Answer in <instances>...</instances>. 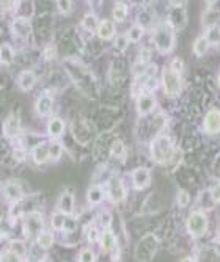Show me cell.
Listing matches in <instances>:
<instances>
[{
  "instance_id": "cell-42",
  "label": "cell",
  "mask_w": 220,
  "mask_h": 262,
  "mask_svg": "<svg viewBox=\"0 0 220 262\" xmlns=\"http://www.w3.org/2000/svg\"><path fill=\"white\" fill-rule=\"evenodd\" d=\"M170 69H173L175 72H179V74H183V69H184V62L179 57H176V58H173L171 60V63H170V66H169Z\"/></svg>"
},
{
  "instance_id": "cell-46",
  "label": "cell",
  "mask_w": 220,
  "mask_h": 262,
  "mask_svg": "<svg viewBox=\"0 0 220 262\" xmlns=\"http://www.w3.org/2000/svg\"><path fill=\"white\" fill-rule=\"evenodd\" d=\"M46 57H48V58H54L55 57V49L51 48V49L46 50Z\"/></svg>"
},
{
  "instance_id": "cell-30",
  "label": "cell",
  "mask_w": 220,
  "mask_h": 262,
  "mask_svg": "<svg viewBox=\"0 0 220 262\" xmlns=\"http://www.w3.org/2000/svg\"><path fill=\"white\" fill-rule=\"evenodd\" d=\"M110 152H112V156L117 157V159H121L124 156V154H126V146H124V143L121 142V140H115V142L112 143Z\"/></svg>"
},
{
  "instance_id": "cell-19",
  "label": "cell",
  "mask_w": 220,
  "mask_h": 262,
  "mask_svg": "<svg viewBox=\"0 0 220 262\" xmlns=\"http://www.w3.org/2000/svg\"><path fill=\"white\" fill-rule=\"evenodd\" d=\"M209 48H211V44L208 41V38H206L204 35H198L195 38V41H193L192 50H193V53H195V57L202 58V57L206 55V53H208Z\"/></svg>"
},
{
  "instance_id": "cell-20",
  "label": "cell",
  "mask_w": 220,
  "mask_h": 262,
  "mask_svg": "<svg viewBox=\"0 0 220 262\" xmlns=\"http://www.w3.org/2000/svg\"><path fill=\"white\" fill-rule=\"evenodd\" d=\"M32 157L35 164H44L51 159L49 157V143H39L32 149Z\"/></svg>"
},
{
  "instance_id": "cell-49",
  "label": "cell",
  "mask_w": 220,
  "mask_h": 262,
  "mask_svg": "<svg viewBox=\"0 0 220 262\" xmlns=\"http://www.w3.org/2000/svg\"><path fill=\"white\" fill-rule=\"evenodd\" d=\"M216 240H217V244L220 245V231H219V234H217V239H216Z\"/></svg>"
},
{
  "instance_id": "cell-26",
  "label": "cell",
  "mask_w": 220,
  "mask_h": 262,
  "mask_svg": "<svg viewBox=\"0 0 220 262\" xmlns=\"http://www.w3.org/2000/svg\"><path fill=\"white\" fill-rule=\"evenodd\" d=\"M203 35L208 38V41L211 46H216V48H220V24L216 27H211V29H206V32Z\"/></svg>"
},
{
  "instance_id": "cell-35",
  "label": "cell",
  "mask_w": 220,
  "mask_h": 262,
  "mask_svg": "<svg viewBox=\"0 0 220 262\" xmlns=\"http://www.w3.org/2000/svg\"><path fill=\"white\" fill-rule=\"evenodd\" d=\"M209 193H211V196L212 199H214V203H220V179H214L211 182V187H209Z\"/></svg>"
},
{
  "instance_id": "cell-41",
  "label": "cell",
  "mask_w": 220,
  "mask_h": 262,
  "mask_svg": "<svg viewBox=\"0 0 220 262\" xmlns=\"http://www.w3.org/2000/svg\"><path fill=\"white\" fill-rule=\"evenodd\" d=\"M112 215L110 212H102L101 215H99V223H101V226L104 228V229H110V225H112Z\"/></svg>"
},
{
  "instance_id": "cell-3",
  "label": "cell",
  "mask_w": 220,
  "mask_h": 262,
  "mask_svg": "<svg viewBox=\"0 0 220 262\" xmlns=\"http://www.w3.org/2000/svg\"><path fill=\"white\" fill-rule=\"evenodd\" d=\"M186 228L190 237L200 239L203 237L209 229V218L203 211H192L189 213L187 220H186Z\"/></svg>"
},
{
  "instance_id": "cell-45",
  "label": "cell",
  "mask_w": 220,
  "mask_h": 262,
  "mask_svg": "<svg viewBox=\"0 0 220 262\" xmlns=\"http://www.w3.org/2000/svg\"><path fill=\"white\" fill-rule=\"evenodd\" d=\"M86 237H88V240H91V242H96V240H99V237H101V234H99L96 226H90L88 229H86Z\"/></svg>"
},
{
  "instance_id": "cell-28",
  "label": "cell",
  "mask_w": 220,
  "mask_h": 262,
  "mask_svg": "<svg viewBox=\"0 0 220 262\" xmlns=\"http://www.w3.org/2000/svg\"><path fill=\"white\" fill-rule=\"evenodd\" d=\"M143 35H145V29L140 24H137V25H132L131 29H129V32H128V39H129V43H138L140 39L143 38Z\"/></svg>"
},
{
  "instance_id": "cell-39",
  "label": "cell",
  "mask_w": 220,
  "mask_h": 262,
  "mask_svg": "<svg viewBox=\"0 0 220 262\" xmlns=\"http://www.w3.org/2000/svg\"><path fill=\"white\" fill-rule=\"evenodd\" d=\"M10 251L19 254V256H22V254L27 253V246H25L24 242H19V240H15L10 246Z\"/></svg>"
},
{
  "instance_id": "cell-5",
  "label": "cell",
  "mask_w": 220,
  "mask_h": 262,
  "mask_svg": "<svg viewBox=\"0 0 220 262\" xmlns=\"http://www.w3.org/2000/svg\"><path fill=\"white\" fill-rule=\"evenodd\" d=\"M44 231V220L43 215L38 212L27 213L24 217V234L30 240H36L39 234Z\"/></svg>"
},
{
  "instance_id": "cell-38",
  "label": "cell",
  "mask_w": 220,
  "mask_h": 262,
  "mask_svg": "<svg viewBox=\"0 0 220 262\" xmlns=\"http://www.w3.org/2000/svg\"><path fill=\"white\" fill-rule=\"evenodd\" d=\"M29 259H30V262H43L46 259V254L43 253V248H39V251H36V245L33 246L30 250Z\"/></svg>"
},
{
  "instance_id": "cell-23",
  "label": "cell",
  "mask_w": 220,
  "mask_h": 262,
  "mask_svg": "<svg viewBox=\"0 0 220 262\" xmlns=\"http://www.w3.org/2000/svg\"><path fill=\"white\" fill-rule=\"evenodd\" d=\"M17 83H19V86H21V90L29 91V90L33 88V86H35L36 76L32 71H22L21 74H19V77H17Z\"/></svg>"
},
{
  "instance_id": "cell-7",
  "label": "cell",
  "mask_w": 220,
  "mask_h": 262,
  "mask_svg": "<svg viewBox=\"0 0 220 262\" xmlns=\"http://www.w3.org/2000/svg\"><path fill=\"white\" fill-rule=\"evenodd\" d=\"M175 30H183L187 24V13H186V2H170L169 19H167Z\"/></svg>"
},
{
  "instance_id": "cell-34",
  "label": "cell",
  "mask_w": 220,
  "mask_h": 262,
  "mask_svg": "<svg viewBox=\"0 0 220 262\" xmlns=\"http://www.w3.org/2000/svg\"><path fill=\"white\" fill-rule=\"evenodd\" d=\"M63 154V147L58 142H51L49 143V157L52 160H58Z\"/></svg>"
},
{
  "instance_id": "cell-6",
  "label": "cell",
  "mask_w": 220,
  "mask_h": 262,
  "mask_svg": "<svg viewBox=\"0 0 220 262\" xmlns=\"http://www.w3.org/2000/svg\"><path fill=\"white\" fill-rule=\"evenodd\" d=\"M157 251V239L154 234H148L142 240L138 242L137 250H135V258L140 262H150Z\"/></svg>"
},
{
  "instance_id": "cell-13",
  "label": "cell",
  "mask_w": 220,
  "mask_h": 262,
  "mask_svg": "<svg viewBox=\"0 0 220 262\" xmlns=\"http://www.w3.org/2000/svg\"><path fill=\"white\" fill-rule=\"evenodd\" d=\"M98 36L101 39H105V41H109V39H113L117 35V27H115V22L110 21V19H102L101 22L98 25Z\"/></svg>"
},
{
  "instance_id": "cell-16",
  "label": "cell",
  "mask_w": 220,
  "mask_h": 262,
  "mask_svg": "<svg viewBox=\"0 0 220 262\" xmlns=\"http://www.w3.org/2000/svg\"><path fill=\"white\" fill-rule=\"evenodd\" d=\"M32 32V25L25 17H17L11 24V33L17 38H25Z\"/></svg>"
},
{
  "instance_id": "cell-11",
  "label": "cell",
  "mask_w": 220,
  "mask_h": 262,
  "mask_svg": "<svg viewBox=\"0 0 220 262\" xmlns=\"http://www.w3.org/2000/svg\"><path fill=\"white\" fill-rule=\"evenodd\" d=\"M203 129L209 135L220 133V109H211L206 112L203 119Z\"/></svg>"
},
{
  "instance_id": "cell-44",
  "label": "cell",
  "mask_w": 220,
  "mask_h": 262,
  "mask_svg": "<svg viewBox=\"0 0 220 262\" xmlns=\"http://www.w3.org/2000/svg\"><path fill=\"white\" fill-rule=\"evenodd\" d=\"M57 6H58L60 13L68 15V13L71 11V8H72V2H69V0H60V2H57Z\"/></svg>"
},
{
  "instance_id": "cell-37",
  "label": "cell",
  "mask_w": 220,
  "mask_h": 262,
  "mask_svg": "<svg viewBox=\"0 0 220 262\" xmlns=\"http://www.w3.org/2000/svg\"><path fill=\"white\" fill-rule=\"evenodd\" d=\"M77 262H96V256L91 250L85 248V250H82L81 253H79Z\"/></svg>"
},
{
  "instance_id": "cell-27",
  "label": "cell",
  "mask_w": 220,
  "mask_h": 262,
  "mask_svg": "<svg viewBox=\"0 0 220 262\" xmlns=\"http://www.w3.org/2000/svg\"><path fill=\"white\" fill-rule=\"evenodd\" d=\"M13 58H15V52H13L10 44L0 46V63L2 65H11Z\"/></svg>"
},
{
  "instance_id": "cell-32",
  "label": "cell",
  "mask_w": 220,
  "mask_h": 262,
  "mask_svg": "<svg viewBox=\"0 0 220 262\" xmlns=\"http://www.w3.org/2000/svg\"><path fill=\"white\" fill-rule=\"evenodd\" d=\"M190 193L187 192V190H179L178 193H176V204L181 207V209H184V207H187L189 204H190Z\"/></svg>"
},
{
  "instance_id": "cell-24",
  "label": "cell",
  "mask_w": 220,
  "mask_h": 262,
  "mask_svg": "<svg viewBox=\"0 0 220 262\" xmlns=\"http://www.w3.org/2000/svg\"><path fill=\"white\" fill-rule=\"evenodd\" d=\"M48 132L52 138H60L65 133V121L62 118H52L48 123Z\"/></svg>"
},
{
  "instance_id": "cell-14",
  "label": "cell",
  "mask_w": 220,
  "mask_h": 262,
  "mask_svg": "<svg viewBox=\"0 0 220 262\" xmlns=\"http://www.w3.org/2000/svg\"><path fill=\"white\" fill-rule=\"evenodd\" d=\"M58 212H62L65 215H71L74 212V195H72L69 190L63 192L58 198Z\"/></svg>"
},
{
  "instance_id": "cell-40",
  "label": "cell",
  "mask_w": 220,
  "mask_h": 262,
  "mask_svg": "<svg viewBox=\"0 0 220 262\" xmlns=\"http://www.w3.org/2000/svg\"><path fill=\"white\" fill-rule=\"evenodd\" d=\"M0 262H22V256L13 253V251H5L2 253V258H0Z\"/></svg>"
},
{
  "instance_id": "cell-17",
  "label": "cell",
  "mask_w": 220,
  "mask_h": 262,
  "mask_svg": "<svg viewBox=\"0 0 220 262\" xmlns=\"http://www.w3.org/2000/svg\"><path fill=\"white\" fill-rule=\"evenodd\" d=\"M52 107H54V99H52L51 96H48V95H43V96L38 98L35 109H36L39 116H48L49 113L52 112Z\"/></svg>"
},
{
  "instance_id": "cell-8",
  "label": "cell",
  "mask_w": 220,
  "mask_h": 262,
  "mask_svg": "<svg viewBox=\"0 0 220 262\" xmlns=\"http://www.w3.org/2000/svg\"><path fill=\"white\" fill-rule=\"evenodd\" d=\"M105 193H107L109 199L112 203H121L126 198V189L123 185V180L118 176H112L107 180V187H105Z\"/></svg>"
},
{
  "instance_id": "cell-43",
  "label": "cell",
  "mask_w": 220,
  "mask_h": 262,
  "mask_svg": "<svg viewBox=\"0 0 220 262\" xmlns=\"http://www.w3.org/2000/svg\"><path fill=\"white\" fill-rule=\"evenodd\" d=\"M77 226V220L69 217V215H66V220H65V226H63V231H68V232H72L76 229Z\"/></svg>"
},
{
  "instance_id": "cell-18",
  "label": "cell",
  "mask_w": 220,
  "mask_h": 262,
  "mask_svg": "<svg viewBox=\"0 0 220 262\" xmlns=\"http://www.w3.org/2000/svg\"><path fill=\"white\" fill-rule=\"evenodd\" d=\"M3 192H5V198L8 201H11V203H17V201L22 199V196H24V192L21 189V185L16 184V182H8L5 185Z\"/></svg>"
},
{
  "instance_id": "cell-2",
  "label": "cell",
  "mask_w": 220,
  "mask_h": 262,
  "mask_svg": "<svg viewBox=\"0 0 220 262\" xmlns=\"http://www.w3.org/2000/svg\"><path fill=\"white\" fill-rule=\"evenodd\" d=\"M175 156H176L175 145H173L171 138L169 135L161 133V135H157L151 142V157L156 164L167 165L171 162Z\"/></svg>"
},
{
  "instance_id": "cell-9",
  "label": "cell",
  "mask_w": 220,
  "mask_h": 262,
  "mask_svg": "<svg viewBox=\"0 0 220 262\" xmlns=\"http://www.w3.org/2000/svg\"><path fill=\"white\" fill-rule=\"evenodd\" d=\"M202 24L204 27V30L220 24V3L208 2L206 10L203 11V16H202Z\"/></svg>"
},
{
  "instance_id": "cell-31",
  "label": "cell",
  "mask_w": 220,
  "mask_h": 262,
  "mask_svg": "<svg viewBox=\"0 0 220 262\" xmlns=\"http://www.w3.org/2000/svg\"><path fill=\"white\" fill-rule=\"evenodd\" d=\"M65 220H66V215L62 212H55L52 215V220H51V225L54 228L55 231H63V226H65Z\"/></svg>"
},
{
  "instance_id": "cell-4",
  "label": "cell",
  "mask_w": 220,
  "mask_h": 262,
  "mask_svg": "<svg viewBox=\"0 0 220 262\" xmlns=\"http://www.w3.org/2000/svg\"><path fill=\"white\" fill-rule=\"evenodd\" d=\"M162 88L167 96L175 98L183 91V74L175 72L169 66L162 72Z\"/></svg>"
},
{
  "instance_id": "cell-22",
  "label": "cell",
  "mask_w": 220,
  "mask_h": 262,
  "mask_svg": "<svg viewBox=\"0 0 220 262\" xmlns=\"http://www.w3.org/2000/svg\"><path fill=\"white\" fill-rule=\"evenodd\" d=\"M3 131H5V135L6 137H16L19 131H21V123H19V118L16 115H10L8 119L5 121V124H3Z\"/></svg>"
},
{
  "instance_id": "cell-47",
  "label": "cell",
  "mask_w": 220,
  "mask_h": 262,
  "mask_svg": "<svg viewBox=\"0 0 220 262\" xmlns=\"http://www.w3.org/2000/svg\"><path fill=\"white\" fill-rule=\"evenodd\" d=\"M181 262H195V259L190 258V256H186V258H183V259H181Z\"/></svg>"
},
{
  "instance_id": "cell-10",
  "label": "cell",
  "mask_w": 220,
  "mask_h": 262,
  "mask_svg": "<svg viewBox=\"0 0 220 262\" xmlns=\"http://www.w3.org/2000/svg\"><path fill=\"white\" fill-rule=\"evenodd\" d=\"M157 105V100H156V96L152 95V93H140L138 98H137V112L140 116H146L150 115V113L154 112Z\"/></svg>"
},
{
  "instance_id": "cell-12",
  "label": "cell",
  "mask_w": 220,
  "mask_h": 262,
  "mask_svg": "<svg viewBox=\"0 0 220 262\" xmlns=\"http://www.w3.org/2000/svg\"><path fill=\"white\" fill-rule=\"evenodd\" d=\"M131 179L135 190H145L151 184V171L145 166H138L131 173Z\"/></svg>"
},
{
  "instance_id": "cell-50",
  "label": "cell",
  "mask_w": 220,
  "mask_h": 262,
  "mask_svg": "<svg viewBox=\"0 0 220 262\" xmlns=\"http://www.w3.org/2000/svg\"><path fill=\"white\" fill-rule=\"evenodd\" d=\"M0 258H2V253H0Z\"/></svg>"
},
{
  "instance_id": "cell-15",
  "label": "cell",
  "mask_w": 220,
  "mask_h": 262,
  "mask_svg": "<svg viewBox=\"0 0 220 262\" xmlns=\"http://www.w3.org/2000/svg\"><path fill=\"white\" fill-rule=\"evenodd\" d=\"M99 245L104 253H113L117 250V236L110 229H104L99 237Z\"/></svg>"
},
{
  "instance_id": "cell-36",
  "label": "cell",
  "mask_w": 220,
  "mask_h": 262,
  "mask_svg": "<svg viewBox=\"0 0 220 262\" xmlns=\"http://www.w3.org/2000/svg\"><path fill=\"white\" fill-rule=\"evenodd\" d=\"M113 44H115V49L119 50V52H124L126 49H128L129 46V39L126 35H119L115 38V41H113Z\"/></svg>"
},
{
  "instance_id": "cell-33",
  "label": "cell",
  "mask_w": 220,
  "mask_h": 262,
  "mask_svg": "<svg viewBox=\"0 0 220 262\" xmlns=\"http://www.w3.org/2000/svg\"><path fill=\"white\" fill-rule=\"evenodd\" d=\"M82 25H84V29H86V30H98V25H99V22H98V17L95 16V15H85L84 16V19H82Z\"/></svg>"
},
{
  "instance_id": "cell-29",
  "label": "cell",
  "mask_w": 220,
  "mask_h": 262,
  "mask_svg": "<svg viewBox=\"0 0 220 262\" xmlns=\"http://www.w3.org/2000/svg\"><path fill=\"white\" fill-rule=\"evenodd\" d=\"M36 244L41 246L43 250H48V248H51L52 244H54V234L51 231H43L39 234V237L36 239Z\"/></svg>"
},
{
  "instance_id": "cell-48",
  "label": "cell",
  "mask_w": 220,
  "mask_h": 262,
  "mask_svg": "<svg viewBox=\"0 0 220 262\" xmlns=\"http://www.w3.org/2000/svg\"><path fill=\"white\" fill-rule=\"evenodd\" d=\"M217 83H219V88H220V71H219V74H217Z\"/></svg>"
},
{
  "instance_id": "cell-25",
  "label": "cell",
  "mask_w": 220,
  "mask_h": 262,
  "mask_svg": "<svg viewBox=\"0 0 220 262\" xmlns=\"http://www.w3.org/2000/svg\"><path fill=\"white\" fill-rule=\"evenodd\" d=\"M112 16L115 22H124L128 17V5L123 2H117L112 10Z\"/></svg>"
},
{
  "instance_id": "cell-21",
  "label": "cell",
  "mask_w": 220,
  "mask_h": 262,
  "mask_svg": "<svg viewBox=\"0 0 220 262\" xmlns=\"http://www.w3.org/2000/svg\"><path fill=\"white\" fill-rule=\"evenodd\" d=\"M104 196H105V192L101 185H91L88 189V192H86V201H88L91 206L101 204Z\"/></svg>"
},
{
  "instance_id": "cell-1",
  "label": "cell",
  "mask_w": 220,
  "mask_h": 262,
  "mask_svg": "<svg viewBox=\"0 0 220 262\" xmlns=\"http://www.w3.org/2000/svg\"><path fill=\"white\" fill-rule=\"evenodd\" d=\"M152 43L159 53L167 55L175 49L176 43V30L173 29V25L169 21H164L157 24L152 30Z\"/></svg>"
}]
</instances>
